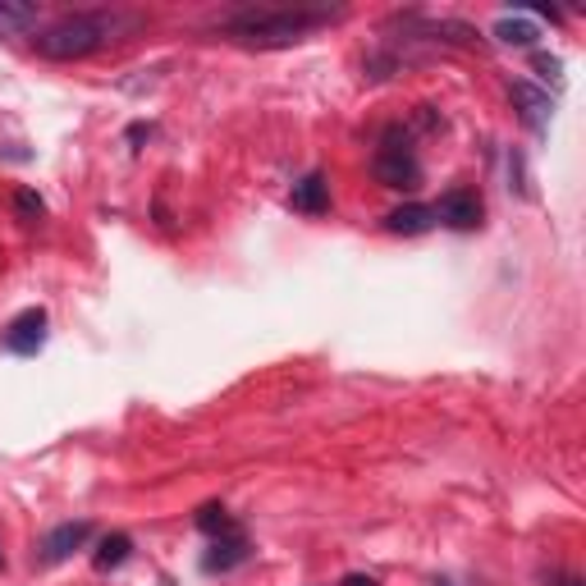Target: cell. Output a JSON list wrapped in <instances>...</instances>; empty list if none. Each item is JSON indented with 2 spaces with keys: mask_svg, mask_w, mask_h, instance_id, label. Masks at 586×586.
<instances>
[{
  "mask_svg": "<svg viewBox=\"0 0 586 586\" xmlns=\"http://www.w3.org/2000/svg\"><path fill=\"white\" fill-rule=\"evenodd\" d=\"M344 10H276V5H262V10H239L229 14L220 33L229 41H243V47H293L303 41L307 33H317L326 24H340Z\"/></svg>",
  "mask_w": 586,
  "mask_h": 586,
  "instance_id": "1",
  "label": "cell"
},
{
  "mask_svg": "<svg viewBox=\"0 0 586 586\" xmlns=\"http://www.w3.org/2000/svg\"><path fill=\"white\" fill-rule=\"evenodd\" d=\"M0 569H5V550H0Z\"/></svg>",
  "mask_w": 586,
  "mask_h": 586,
  "instance_id": "20",
  "label": "cell"
},
{
  "mask_svg": "<svg viewBox=\"0 0 586 586\" xmlns=\"http://www.w3.org/2000/svg\"><path fill=\"white\" fill-rule=\"evenodd\" d=\"M198 527L206 532V536H229V532H239V522L229 518V509L225 505H202V513H198Z\"/></svg>",
  "mask_w": 586,
  "mask_h": 586,
  "instance_id": "14",
  "label": "cell"
},
{
  "mask_svg": "<svg viewBox=\"0 0 586 586\" xmlns=\"http://www.w3.org/2000/svg\"><path fill=\"white\" fill-rule=\"evenodd\" d=\"M546 586H586L577 573H569V569H555V573H546Z\"/></svg>",
  "mask_w": 586,
  "mask_h": 586,
  "instance_id": "17",
  "label": "cell"
},
{
  "mask_svg": "<svg viewBox=\"0 0 586 586\" xmlns=\"http://www.w3.org/2000/svg\"><path fill=\"white\" fill-rule=\"evenodd\" d=\"M371 175L381 188H394V193H412L422 183V161L412 156V138L404 129H385L381 146L371 156Z\"/></svg>",
  "mask_w": 586,
  "mask_h": 586,
  "instance_id": "3",
  "label": "cell"
},
{
  "mask_svg": "<svg viewBox=\"0 0 586 586\" xmlns=\"http://www.w3.org/2000/svg\"><path fill=\"white\" fill-rule=\"evenodd\" d=\"M509 97H513V106H518V119L527 124V129L540 138L550 129V115H555V97L546 88H536V82L527 78H513L509 82Z\"/></svg>",
  "mask_w": 586,
  "mask_h": 586,
  "instance_id": "6",
  "label": "cell"
},
{
  "mask_svg": "<svg viewBox=\"0 0 586 586\" xmlns=\"http://www.w3.org/2000/svg\"><path fill=\"white\" fill-rule=\"evenodd\" d=\"M133 555V540L124 536V532H111V536H101V546H97V555H92V569L97 573H111V569H119L124 559Z\"/></svg>",
  "mask_w": 586,
  "mask_h": 586,
  "instance_id": "12",
  "label": "cell"
},
{
  "mask_svg": "<svg viewBox=\"0 0 586 586\" xmlns=\"http://www.w3.org/2000/svg\"><path fill=\"white\" fill-rule=\"evenodd\" d=\"M0 348L14 358H37L47 348V307H24L18 317L0 330Z\"/></svg>",
  "mask_w": 586,
  "mask_h": 586,
  "instance_id": "4",
  "label": "cell"
},
{
  "mask_svg": "<svg viewBox=\"0 0 586 586\" xmlns=\"http://www.w3.org/2000/svg\"><path fill=\"white\" fill-rule=\"evenodd\" d=\"M536 37H540V28L532 24V18H499V24H495V41H505V47H536Z\"/></svg>",
  "mask_w": 586,
  "mask_h": 586,
  "instance_id": "13",
  "label": "cell"
},
{
  "mask_svg": "<svg viewBox=\"0 0 586 586\" xmlns=\"http://www.w3.org/2000/svg\"><path fill=\"white\" fill-rule=\"evenodd\" d=\"M37 28V5L24 0H0V37H24Z\"/></svg>",
  "mask_w": 586,
  "mask_h": 586,
  "instance_id": "11",
  "label": "cell"
},
{
  "mask_svg": "<svg viewBox=\"0 0 586 586\" xmlns=\"http://www.w3.org/2000/svg\"><path fill=\"white\" fill-rule=\"evenodd\" d=\"M340 586H381V582H375V577H367V573H348Z\"/></svg>",
  "mask_w": 586,
  "mask_h": 586,
  "instance_id": "18",
  "label": "cell"
},
{
  "mask_svg": "<svg viewBox=\"0 0 586 586\" xmlns=\"http://www.w3.org/2000/svg\"><path fill=\"white\" fill-rule=\"evenodd\" d=\"M381 225H385V234L412 239V234H426V229H435V212H431L426 202H404V206H394Z\"/></svg>",
  "mask_w": 586,
  "mask_h": 586,
  "instance_id": "9",
  "label": "cell"
},
{
  "mask_svg": "<svg viewBox=\"0 0 586 586\" xmlns=\"http://www.w3.org/2000/svg\"><path fill=\"white\" fill-rule=\"evenodd\" d=\"M124 28H133L129 14H106V10L65 14L60 24L41 28L33 37V47H37V55H47V60H88L92 51L106 47V41H115Z\"/></svg>",
  "mask_w": 586,
  "mask_h": 586,
  "instance_id": "2",
  "label": "cell"
},
{
  "mask_svg": "<svg viewBox=\"0 0 586 586\" xmlns=\"http://www.w3.org/2000/svg\"><path fill=\"white\" fill-rule=\"evenodd\" d=\"M88 536H92V522L88 518H78V522H60V527H51L47 536H41V546H37V563H65L74 550L88 546Z\"/></svg>",
  "mask_w": 586,
  "mask_h": 586,
  "instance_id": "7",
  "label": "cell"
},
{
  "mask_svg": "<svg viewBox=\"0 0 586 586\" xmlns=\"http://www.w3.org/2000/svg\"><path fill=\"white\" fill-rule=\"evenodd\" d=\"M14 212L28 220H41L47 216V202H41V193H33V188H14Z\"/></svg>",
  "mask_w": 586,
  "mask_h": 586,
  "instance_id": "15",
  "label": "cell"
},
{
  "mask_svg": "<svg viewBox=\"0 0 586 586\" xmlns=\"http://www.w3.org/2000/svg\"><path fill=\"white\" fill-rule=\"evenodd\" d=\"M289 206H293V212H303V216H326L330 212V183H326V175L321 170L303 175L298 183H293Z\"/></svg>",
  "mask_w": 586,
  "mask_h": 586,
  "instance_id": "8",
  "label": "cell"
},
{
  "mask_svg": "<svg viewBox=\"0 0 586 586\" xmlns=\"http://www.w3.org/2000/svg\"><path fill=\"white\" fill-rule=\"evenodd\" d=\"M559 69H563V65H559L555 55H536V74H540V78H550L555 88H559V82H563V78H559Z\"/></svg>",
  "mask_w": 586,
  "mask_h": 586,
  "instance_id": "16",
  "label": "cell"
},
{
  "mask_svg": "<svg viewBox=\"0 0 586 586\" xmlns=\"http://www.w3.org/2000/svg\"><path fill=\"white\" fill-rule=\"evenodd\" d=\"M247 555H253V546H247L243 527L229 532V536H216V540H212V555H206V573H229V569H239V563H247Z\"/></svg>",
  "mask_w": 586,
  "mask_h": 586,
  "instance_id": "10",
  "label": "cell"
},
{
  "mask_svg": "<svg viewBox=\"0 0 586 586\" xmlns=\"http://www.w3.org/2000/svg\"><path fill=\"white\" fill-rule=\"evenodd\" d=\"M431 212H435V225L458 229V234L481 229V220H486V206H481L476 188H449V193H440V202L431 206Z\"/></svg>",
  "mask_w": 586,
  "mask_h": 586,
  "instance_id": "5",
  "label": "cell"
},
{
  "mask_svg": "<svg viewBox=\"0 0 586 586\" xmlns=\"http://www.w3.org/2000/svg\"><path fill=\"white\" fill-rule=\"evenodd\" d=\"M431 586H454V582H440V577H435V582H431Z\"/></svg>",
  "mask_w": 586,
  "mask_h": 586,
  "instance_id": "19",
  "label": "cell"
}]
</instances>
